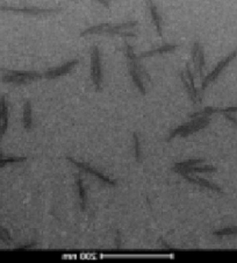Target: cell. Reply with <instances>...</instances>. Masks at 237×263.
<instances>
[{"mask_svg": "<svg viewBox=\"0 0 237 263\" xmlns=\"http://www.w3.org/2000/svg\"><path fill=\"white\" fill-rule=\"evenodd\" d=\"M116 242H118V248H120V233L118 232V239H116Z\"/></svg>", "mask_w": 237, "mask_h": 263, "instance_id": "obj_21", "label": "cell"}, {"mask_svg": "<svg viewBox=\"0 0 237 263\" xmlns=\"http://www.w3.org/2000/svg\"><path fill=\"white\" fill-rule=\"evenodd\" d=\"M177 47H178L177 45H165V46H162V47H159V48H157V49H152V51L142 53V54L139 56V59L145 58V57H151V56L159 55V54H164V53H170V52L175 51Z\"/></svg>", "mask_w": 237, "mask_h": 263, "instance_id": "obj_13", "label": "cell"}, {"mask_svg": "<svg viewBox=\"0 0 237 263\" xmlns=\"http://www.w3.org/2000/svg\"><path fill=\"white\" fill-rule=\"evenodd\" d=\"M180 78H182V82L184 83V86H185L191 101L194 103V104H198V103L201 102V95H200V92H198V90L195 89L194 77H193V71L190 63L186 64L185 71L180 72Z\"/></svg>", "mask_w": 237, "mask_h": 263, "instance_id": "obj_4", "label": "cell"}, {"mask_svg": "<svg viewBox=\"0 0 237 263\" xmlns=\"http://www.w3.org/2000/svg\"><path fill=\"white\" fill-rule=\"evenodd\" d=\"M202 163H203L202 158H191V159H188V161L178 162V163H175V165H173V168H172V171L185 170V169L191 168V166H194V165L202 164Z\"/></svg>", "mask_w": 237, "mask_h": 263, "instance_id": "obj_17", "label": "cell"}, {"mask_svg": "<svg viewBox=\"0 0 237 263\" xmlns=\"http://www.w3.org/2000/svg\"><path fill=\"white\" fill-rule=\"evenodd\" d=\"M192 59H193V63H194L199 76L200 77H202V70H203V63H205V59H203V49L198 41L193 43Z\"/></svg>", "mask_w": 237, "mask_h": 263, "instance_id": "obj_10", "label": "cell"}, {"mask_svg": "<svg viewBox=\"0 0 237 263\" xmlns=\"http://www.w3.org/2000/svg\"><path fill=\"white\" fill-rule=\"evenodd\" d=\"M76 184L78 186V192H79V201H81V210L83 212L86 210V202H88V198H86V190L84 186V183H83V178L81 174L76 175Z\"/></svg>", "mask_w": 237, "mask_h": 263, "instance_id": "obj_14", "label": "cell"}, {"mask_svg": "<svg viewBox=\"0 0 237 263\" xmlns=\"http://www.w3.org/2000/svg\"><path fill=\"white\" fill-rule=\"evenodd\" d=\"M179 175L182 176V177L184 179H186V181H188V182L193 183V184H195V185L201 186V188H206V189H208V190H212V191L220 192V194H221V192H222L221 188H219L218 185L213 184V183H210L209 181H207V179L196 177V176H192V175L188 174V172H184V171L180 172Z\"/></svg>", "mask_w": 237, "mask_h": 263, "instance_id": "obj_9", "label": "cell"}, {"mask_svg": "<svg viewBox=\"0 0 237 263\" xmlns=\"http://www.w3.org/2000/svg\"><path fill=\"white\" fill-rule=\"evenodd\" d=\"M210 118L209 115H200L196 116V118H192L191 121L186 122V124L180 125L178 127H176L175 129H172L170 132V134L166 139V141H171L177 136H180V138H186V136L193 134V133L199 132L200 129H203L207 126L209 125Z\"/></svg>", "mask_w": 237, "mask_h": 263, "instance_id": "obj_2", "label": "cell"}, {"mask_svg": "<svg viewBox=\"0 0 237 263\" xmlns=\"http://www.w3.org/2000/svg\"><path fill=\"white\" fill-rule=\"evenodd\" d=\"M125 52L127 59H128V66H129V72L130 76H132L133 82L136 85V88L140 92L142 93L143 96L146 93L144 83L142 82V75L144 74L143 69L141 68V65L139 64V57H136V55L134 54V51H133L132 46L129 43H125Z\"/></svg>", "mask_w": 237, "mask_h": 263, "instance_id": "obj_3", "label": "cell"}, {"mask_svg": "<svg viewBox=\"0 0 237 263\" xmlns=\"http://www.w3.org/2000/svg\"><path fill=\"white\" fill-rule=\"evenodd\" d=\"M35 246H36L35 242H33V244H31V245H26V246H22L21 249H28V248H33V247H35Z\"/></svg>", "mask_w": 237, "mask_h": 263, "instance_id": "obj_20", "label": "cell"}, {"mask_svg": "<svg viewBox=\"0 0 237 263\" xmlns=\"http://www.w3.org/2000/svg\"><path fill=\"white\" fill-rule=\"evenodd\" d=\"M213 234L216 235V236H223V235H233V234H237V227H230V228L219 229V231L213 232Z\"/></svg>", "mask_w": 237, "mask_h": 263, "instance_id": "obj_19", "label": "cell"}, {"mask_svg": "<svg viewBox=\"0 0 237 263\" xmlns=\"http://www.w3.org/2000/svg\"><path fill=\"white\" fill-rule=\"evenodd\" d=\"M43 75L35 71H7V75L2 78V81L23 84V83L38 81V79H41Z\"/></svg>", "mask_w": 237, "mask_h": 263, "instance_id": "obj_7", "label": "cell"}, {"mask_svg": "<svg viewBox=\"0 0 237 263\" xmlns=\"http://www.w3.org/2000/svg\"><path fill=\"white\" fill-rule=\"evenodd\" d=\"M23 127L26 131H31V128L33 127L31 101H26L25 105H23Z\"/></svg>", "mask_w": 237, "mask_h": 263, "instance_id": "obj_15", "label": "cell"}, {"mask_svg": "<svg viewBox=\"0 0 237 263\" xmlns=\"http://www.w3.org/2000/svg\"><path fill=\"white\" fill-rule=\"evenodd\" d=\"M66 159H68V161L70 163H72L73 165L77 166V168H78V169H81L82 171L88 172V174L95 176V178H98L99 181H101L102 183H105V184L111 185V186H116V185H118V182H116L115 179H112V178H109L108 176L103 175L102 172L98 171V170H96V169L93 168V166L88 164V163L81 162V161H77V159L71 158V156H66Z\"/></svg>", "mask_w": 237, "mask_h": 263, "instance_id": "obj_5", "label": "cell"}, {"mask_svg": "<svg viewBox=\"0 0 237 263\" xmlns=\"http://www.w3.org/2000/svg\"><path fill=\"white\" fill-rule=\"evenodd\" d=\"M91 62H92V82L93 84H95L96 91H101V83H102L101 58H100V51L96 46L92 47Z\"/></svg>", "mask_w": 237, "mask_h": 263, "instance_id": "obj_6", "label": "cell"}, {"mask_svg": "<svg viewBox=\"0 0 237 263\" xmlns=\"http://www.w3.org/2000/svg\"><path fill=\"white\" fill-rule=\"evenodd\" d=\"M78 59H72V61H69L65 64H63L58 68H54V69H49L43 74V77L47 79H55L61 77V76H64L68 74V72L71 71V70L75 68V65L78 64Z\"/></svg>", "mask_w": 237, "mask_h": 263, "instance_id": "obj_8", "label": "cell"}, {"mask_svg": "<svg viewBox=\"0 0 237 263\" xmlns=\"http://www.w3.org/2000/svg\"><path fill=\"white\" fill-rule=\"evenodd\" d=\"M188 172V174H198V172H215L216 171V168L213 165H202V164H199V165H194V166H191V168H188L185 169V170H177L175 172L177 174H180V172Z\"/></svg>", "mask_w": 237, "mask_h": 263, "instance_id": "obj_16", "label": "cell"}, {"mask_svg": "<svg viewBox=\"0 0 237 263\" xmlns=\"http://www.w3.org/2000/svg\"><path fill=\"white\" fill-rule=\"evenodd\" d=\"M139 25L138 21H129L125 23H118V25H112V23H101V25L93 26V27L86 28L84 32L81 33V36H89L92 34H111V35H120L123 38H134L136 33L128 32Z\"/></svg>", "mask_w": 237, "mask_h": 263, "instance_id": "obj_1", "label": "cell"}, {"mask_svg": "<svg viewBox=\"0 0 237 263\" xmlns=\"http://www.w3.org/2000/svg\"><path fill=\"white\" fill-rule=\"evenodd\" d=\"M146 4H148V7L150 9V13H151V16H152V21H153V25H155L156 27V31H157V34L159 36H163V32H162V19L161 16L158 14V11H157L155 4H153L152 0H146Z\"/></svg>", "mask_w": 237, "mask_h": 263, "instance_id": "obj_12", "label": "cell"}, {"mask_svg": "<svg viewBox=\"0 0 237 263\" xmlns=\"http://www.w3.org/2000/svg\"><path fill=\"white\" fill-rule=\"evenodd\" d=\"M133 139H134L135 159H136V162H140V161H141V142H140L139 134L136 132L133 133Z\"/></svg>", "mask_w": 237, "mask_h": 263, "instance_id": "obj_18", "label": "cell"}, {"mask_svg": "<svg viewBox=\"0 0 237 263\" xmlns=\"http://www.w3.org/2000/svg\"><path fill=\"white\" fill-rule=\"evenodd\" d=\"M234 55H235V54H232V56H229V57H227L225 59V61H222L221 63H220V64L218 66H216V68L214 70H213V71L210 72V74L208 76H207V77H205V78L202 79V83H201V92H203L207 88H208V85L210 84V83H213V82L215 81L216 77H218L220 72L222 71V69L226 66L227 63H228L230 61V59H232L234 57Z\"/></svg>", "mask_w": 237, "mask_h": 263, "instance_id": "obj_11", "label": "cell"}]
</instances>
